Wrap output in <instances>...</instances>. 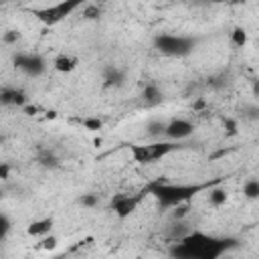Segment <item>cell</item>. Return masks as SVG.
<instances>
[{"instance_id": "obj_1", "label": "cell", "mask_w": 259, "mask_h": 259, "mask_svg": "<svg viewBox=\"0 0 259 259\" xmlns=\"http://www.w3.org/2000/svg\"><path fill=\"white\" fill-rule=\"evenodd\" d=\"M237 247L233 237H212L202 231H190L170 247V255L178 259H219Z\"/></svg>"}, {"instance_id": "obj_2", "label": "cell", "mask_w": 259, "mask_h": 259, "mask_svg": "<svg viewBox=\"0 0 259 259\" xmlns=\"http://www.w3.org/2000/svg\"><path fill=\"white\" fill-rule=\"evenodd\" d=\"M208 184H170V182L158 178L146 186V192L156 198V202L162 210H166L180 202H190V198H194Z\"/></svg>"}, {"instance_id": "obj_3", "label": "cell", "mask_w": 259, "mask_h": 259, "mask_svg": "<svg viewBox=\"0 0 259 259\" xmlns=\"http://www.w3.org/2000/svg\"><path fill=\"white\" fill-rule=\"evenodd\" d=\"M198 45V38L186 36V34H170L162 32L154 38V47L158 53L166 57H188Z\"/></svg>"}, {"instance_id": "obj_4", "label": "cell", "mask_w": 259, "mask_h": 259, "mask_svg": "<svg viewBox=\"0 0 259 259\" xmlns=\"http://www.w3.org/2000/svg\"><path fill=\"white\" fill-rule=\"evenodd\" d=\"M87 2H91V0H61V2H57L55 6L34 8L32 14H34L42 24H47V26H55V24H59L61 20H65L67 16H71L77 8L85 6Z\"/></svg>"}, {"instance_id": "obj_5", "label": "cell", "mask_w": 259, "mask_h": 259, "mask_svg": "<svg viewBox=\"0 0 259 259\" xmlns=\"http://www.w3.org/2000/svg\"><path fill=\"white\" fill-rule=\"evenodd\" d=\"M12 63L28 77H40L47 71V59L38 53H16L12 57Z\"/></svg>"}, {"instance_id": "obj_6", "label": "cell", "mask_w": 259, "mask_h": 259, "mask_svg": "<svg viewBox=\"0 0 259 259\" xmlns=\"http://www.w3.org/2000/svg\"><path fill=\"white\" fill-rule=\"evenodd\" d=\"M144 194H146V190L140 192V194H115V196L111 198V202H109V208L115 212L117 219L123 221V219L132 217V214L136 212V208H138V204L142 202Z\"/></svg>"}, {"instance_id": "obj_7", "label": "cell", "mask_w": 259, "mask_h": 259, "mask_svg": "<svg viewBox=\"0 0 259 259\" xmlns=\"http://www.w3.org/2000/svg\"><path fill=\"white\" fill-rule=\"evenodd\" d=\"M194 132V125L190 119H184V117H174L170 121H166V134L164 138L168 140H176V142H182L186 138H190Z\"/></svg>"}, {"instance_id": "obj_8", "label": "cell", "mask_w": 259, "mask_h": 259, "mask_svg": "<svg viewBox=\"0 0 259 259\" xmlns=\"http://www.w3.org/2000/svg\"><path fill=\"white\" fill-rule=\"evenodd\" d=\"M0 103L6 105V107H24L28 103V95L24 89L20 87H10V85H4L0 89Z\"/></svg>"}, {"instance_id": "obj_9", "label": "cell", "mask_w": 259, "mask_h": 259, "mask_svg": "<svg viewBox=\"0 0 259 259\" xmlns=\"http://www.w3.org/2000/svg\"><path fill=\"white\" fill-rule=\"evenodd\" d=\"M125 71L121 67H115V65H107L103 69V87L105 89H117V87H123L125 85Z\"/></svg>"}, {"instance_id": "obj_10", "label": "cell", "mask_w": 259, "mask_h": 259, "mask_svg": "<svg viewBox=\"0 0 259 259\" xmlns=\"http://www.w3.org/2000/svg\"><path fill=\"white\" fill-rule=\"evenodd\" d=\"M150 146V152H152V160L156 162V160H162L164 156H168L170 152H174V150H178V148H182L180 146V142H176V140H162V142H152V144H148Z\"/></svg>"}, {"instance_id": "obj_11", "label": "cell", "mask_w": 259, "mask_h": 259, "mask_svg": "<svg viewBox=\"0 0 259 259\" xmlns=\"http://www.w3.org/2000/svg\"><path fill=\"white\" fill-rule=\"evenodd\" d=\"M77 65H79V59L75 55H69V53H59L53 59V67L57 73H71L77 69Z\"/></svg>"}, {"instance_id": "obj_12", "label": "cell", "mask_w": 259, "mask_h": 259, "mask_svg": "<svg viewBox=\"0 0 259 259\" xmlns=\"http://www.w3.org/2000/svg\"><path fill=\"white\" fill-rule=\"evenodd\" d=\"M53 225H55L53 217L36 219V221H32V223L26 227V235H30V237H45V235H49V233H51Z\"/></svg>"}, {"instance_id": "obj_13", "label": "cell", "mask_w": 259, "mask_h": 259, "mask_svg": "<svg viewBox=\"0 0 259 259\" xmlns=\"http://www.w3.org/2000/svg\"><path fill=\"white\" fill-rule=\"evenodd\" d=\"M130 154L134 158V162L138 164H152V152H150V146L148 144H130Z\"/></svg>"}, {"instance_id": "obj_14", "label": "cell", "mask_w": 259, "mask_h": 259, "mask_svg": "<svg viewBox=\"0 0 259 259\" xmlns=\"http://www.w3.org/2000/svg\"><path fill=\"white\" fill-rule=\"evenodd\" d=\"M142 99H144L146 105H158V103H162L164 93H162V89H160L156 83H148V85L142 89Z\"/></svg>"}, {"instance_id": "obj_15", "label": "cell", "mask_w": 259, "mask_h": 259, "mask_svg": "<svg viewBox=\"0 0 259 259\" xmlns=\"http://www.w3.org/2000/svg\"><path fill=\"white\" fill-rule=\"evenodd\" d=\"M227 200H229V192H227V188L219 186V182H217L214 186H210V190H208V204H210V206L221 208L223 204H227Z\"/></svg>"}, {"instance_id": "obj_16", "label": "cell", "mask_w": 259, "mask_h": 259, "mask_svg": "<svg viewBox=\"0 0 259 259\" xmlns=\"http://www.w3.org/2000/svg\"><path fill=\"white\" fill-rule=\"evenodd\" d=\"M101 14H103V8H101V4H97V2H87L85 6H83V10H81V16H83V20H99L101 18Z\"/></svg>"}, {"instance_id": "obj_17", "label": "cell", "mask_w": 259, "mask_h": 259, "mask_svg": "<svg viewBox=\"0 0 259 259\" xmlns=\"http://www.w3.org/2000/svg\"><path fill=\"white\" fill-rule=\"evenodd\" d=\"M146 134L150 136V138H164V134H166V121H160V119H152V121H148V125H146Z\"/></svg>"}, {"instance_id": "obj_18", "label": "cell", "mask_w": 259, "mask_h": 259, "mask_svg": "<svg viewBox=\"0 0 259 259\" xmlns=\"http://www.w3.org/2000/svg\"><path fill=\"white\" fill-rule=\"evenodd\" d=\"M243 194L249 200H257L259 198V178H249L243 184Z\"/></svg>"}, {"instance_id": "obj_19", "label": "cell", "mask_w": 259, "mask_h": 259, "mask_svg": "<svg viewBox=\"0 0 259 259\" xmlns=\"http://www.w3.org/2000/svg\"><path fill=\"white\" fill-rule=\"evenodd\" d=\"M231 42H233V47L243 49V47L247 45V30H245L243 26H235V28L231 30Z\"/></svg>"}, {"instance_id": "obj_20", "label": "cell", "mask_w": 259, "mask_h": 259, "mask_svg": "<svg viewBox=\"0 0 259 259\" xmlns=\"http://www.w3.org/2000/svg\"><path fill=\"white\" fill-rule=\"evenodd\" d=\"M38 164H40L42 168H57V166H59V158L55 156V152L42 150V152L38 154Z\"/></svg>"}, {"instance_id": "obj_21", "label": "cell", "mask_w": 259, "mask_h": 259, "mask_svg": "<svg viewBox=\"0 0 259 259\" xmlns=\"http://www.w3.org/2000/svg\"><path fill=\"white\" fill-rule=\"evenodd\" d=\"M223 130L227 138H235L239 134V121L235 117H223Z\"/></svg>"}, {"instance_id": "obj_22", "label": "cell", "mask_w": 259, "mask_h": 259, "mask_svg": "<svg viewBox=\"0 0 259 259\" xmlns=\"http://www.w3.org/2000/svg\"><path fill=\"white\" fill-rule=\"evenodd\" d=\"M57 245H59V239L55 237V235H45V237H40V243H38V249H42V251H55L57 249Z\"/></svg>"}, {"instance_id": "obj_23", "label": "cell", "mask_w": 259, "mask_h": 259, "mask_svg": "<svg viewBox=\"0 0 259 259\" xmlns=\"http://www.w3.org/2000/svg\"><path fill=\"white\" fill-rule=\"evenodd\" d=\"M188 212H190V204L188 202H180V204L172 206V221H182Z\"/></svg>"}, {"instance_id": "obj_24", "label": "cell", "mask_w": 259, "mask_h": 259, "mask_svg": "<svg viewBox=\"0 0 259 259\" xmlns=\"http://www.w3.org/2000/svg\"><path fill=\"white\" fill-rule=\"evenodd\" d=\"M79 204H81V206H85V208H95V206L99 204V196H97V194H93V192L81 194V198H79Z\"/></svg>"}, {"instance_id": "obj_25", "label": "cell", "mask_w": 259, "mask_h": 259, "mask_svg": "<svg viewBox=\"0 0 259 259\" xmlns=\"http://www.w3.org/2000/svg\"><path fill=\"white\" fill-rule=\"evenodd\" d=\"M81 125H83L85 130H89V132H97V130L103 127V121H101L99 117H83V119H81Z\"/></svg>"}, {"instance_id": "obj_26", "label": "cell", "mask_w": 259, "mask_h": 259, "mask_svg": "<svg viewBox=\"0 0 259 259\" xmlns=\"http://www.w3.org/2000/svg\"><path fill=\"white\" fill-rule=\"evenodd\" d=\"M20 38H22L20 30H6V32H4V36H2L4 45H16Z\"/></svg>"}, {"instance_id": "obj_27", "label": "cell", "mask_w": 259, "mask_h": 259, "mask_svg": "<svg viewBox=\"0 0 259 259\" xmlns=\"http://www.w3.org/2000/svg\"><path fill=\"white\" fill-rule=\"evenodd\" d=\"M10 227H12L10 219H8L6 214H0V241H4V239H6V235L10 233Z\"/></svg>"}, {"instance_id": "obj_28", "label": "cell", "mask_w": 259, "mask_h": 259, "mask_svg": "<svg viewBox=\"0 0 259 259\" xmlns=\"http://www.w3.org/2000/svg\"><path fill=\"white\" fill-rule=\"evenodd\" d=\"M8 176H10V166H8L6 162H2V164H0V180H2V182H6V180H8Z\"/></svg>"}, {"instance_id": "obj_29", "label": "cell", "mask_w": 259, "mask_h": 259, "mask_svg": "<svg viewBox=\"0 0 259 259\" xmlns=\"http://www.w3.org/2000/svg\"><path fill=\"white\" fill-rule=\"evenodd\" d=\"M22 111H24L26 115H36V113H38V111H42V109H40L38 105H30V103H26V105L22 107Z\"/></svg>"}, {"instance_id": "obj_30", "label": "cell", "mask_w": 259, "mask_h": 259, "mask_svg": "<svg viewBox=\"0 0 259 259\" xmlns=\"http://www.w3.org/2000/svg\"><path fill=\"white\" fill-rule=\"evenodd\" d=\"M247 119H259V107H245Z\"/></svg>"}, {"instance_id": "obj_31", "label": "cell", "mask_w": 259, "mask_h": 259, "mask_svg": "<svg viewBox=\"0 0 259 259\" xmlns=\"http://www.w3.org/2000/svg\"><path fill=\"white\" fill-rule=\"evenodd\" d=\"M204 107H206V99H204V97H198V99L192 103V109H194V111H202Z\"/></svg>"}, {"instance_id": "obj_32", "label": "cell", "mask_w": 259, "mask_h": 259, "mask_svg": "<svg viewBox=\"0 0 259 259\" xmlns=\"http://www.w3.org/2000/svg\"><path fill=\"white\" fill-rule=\"evenodd\" d=\"M251 89H253V95L259 97V79H253L251 81Z\"/></svg>"}, {"instance_id": "obj_33", "label": "cell", "mask_w": 259, "mask_h": 259, "mask_svg": "<svg viewBox=\"0 0 259 259\" xmlns=\"http://www.w3.org/2000/svg\"><path fill=\"white\" fill-rule=\"evenodd\" d=\"M45 115H47L49 119H55V117H57V111H55V109H47V111H45Z\"/></svg>"}, {"instance_id": "obj_34", "label": "cell", "mask_w": 259, "mask_h": 259, "mask_svg": "<svg viewBox=\"0 0 259 259\" xmlns=\"http://www.w3.org/2000/svg\"><path fill=\"white\" fill-rule=\"evenodd\" d=\"M210 2H217V4H221V2H231V0H210Z\"/></svg>"}]
</instances>
